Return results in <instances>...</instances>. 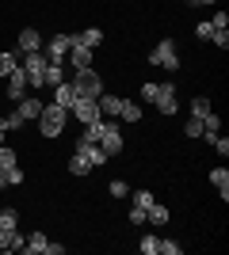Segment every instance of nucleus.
Returning a JSON list of instances; mask_svg holds the SVG:
<instances>
[{
    "mask_svg": "<svg viewBox=\"0 0 229 255\" xmlns=\"http://www.w3.org/2000/svg\"><path fill=\"white\" fill-rule=\"evenodd\" d=\"M19 57H23L19 50H8V53H0V80H4V76H11L15 69H19Z\"/></svg>",
    "mask_w": 229,
    "mask_h": 255,
    "instance_id": "nucleus-17",
    "label": "nucleus"
},
{
    "mask_svg": "<svg viewBox=\"0 0 229 255\" xmlns=\"http://www.w3.org/2000/svg\"><path fill=\"white\" fill-rule=\"evenodd\" d=\"M0 84H4V80H0Z\"/></svg>",
    "mask_w": 229,
    "mask_h": 255,
    "instance_id": "nucleus-44",
    "label": "nucleus"
},
{
    "mask_svg": "<svg viewBox=\"0 0 229 255\" xmlns=\"http://www.w3.org/2000/svg\"><path fill=\"white\" fill-rule=\"evenodd\" d=\"M0 168H4V171H8V168H15V149L0 145Z\"/></svg>",
    "mask_w": 229,
    "mask_h": 255,
    "instance_id": "nucleus-26",
    "label": "nucleus"
},
{
    "mask_svg": "<svg viewBox=\"0 0 229 255\" xmlns=\"http://www.w3.org/2000/svg\"><path fill=\"white\" fill-rule=\"evenodd\" d=\"M73 115L80 118L84 126H88V122H96V118H103V115H99V99H76V103H73Z\"/></svg>",
    "mask_w": 229,
    "mask_h": 255,
    "instance_id": "nucleus-9",
    "label": "nucleus"
},
{
    "mask_svg": "<svg viewBox=\"0 0 229 255\" xmlns=\"http://www.w3.org/2000/svg\"><path fill=\"white\" fill-rule=\"evenodd\" d=\"M111 194H115V198H126V194H130L126 179H115V183H111Z\"/></svg>",
    "mask_w": 229,
    "mask_h": 255,
    "instance_id": "nucleus-33",
    "label": "nucleus"
},
{
    "mask_svg": "<svg viewBox=\"0 0 229 255\" xmlns=\"http://www.w3.org/2000/svg\"><path fill=\"white\" fill-rule=\"evenodd\" d=\"M210 183L222 191V202H226V198H229V171L226 168H214V171H210Z\"/></svg>",
    "mask_w": 229,
    "mask_h": 255,
    "instance_id": "nucleus-22",
    "label": "nucleus"
},
{
    "mask_svg": "<svg viewBox=\"0 0 229 255\" xmlns=\"http://www.w3.org/2000/svg\"><path fill=\"white\" fill-rule=\"evenodd\" d=\"M42 34L34 31V27H27V31H19V53H34V50H42Z\"/></svg>",
    "mask_w": 229,
    "mask_h": 255,
    "instance_id": "nucleus-10",
    "label": "nucleus"
},
{
    "mask_svg": "<svg viewBox=\"0 0 229 255\" xmlns=\"http://www.w3.org/2000/svg\"><path fill=\"white\" fill-rule=\"evenodd\" d=\"M157 111H161V115H176V111H180L176 84H161V92H157Z\"/></svg>",
    "mask_w": 229,
    "mask_h": 255,
    "instance_id": "nucleus-8",
    "label": "nucleus"
},
{
    "mask_svg": "<svg viewBox=\"0 0 229 255\" xmlns=\"http://www.w3.org/2000/svg\"><path fill=\"white\" fill-rule=\"evenodd\" d=\"M0 187H8V171L0 168Z\"/></svg>",
    "mask_w": 229,
    "mask_h": 255,
    "instance_id": "nucleus-41",
    "label": "nucleus"
},
{
    "mask_svg": "<svg viewBox=\"0 0 229 255\" xmlns=\"http://www.w3.org/2000/svg\"><path fill=\"white\" fill-rule=\"evenodd\" d=\"M99 149L107 152V156L122 152V129H119V122H107V126H103V137H99Z\"/></svg>",
    "mask_w": 229,
    "mask_h": 255,
    "instance_id": "nucleus-7",
    "label": "nucleus"
},
{
    "mask_svg": "<svg viewBox=\"0 0 229 255\" xmlns=\"http://www.w3.org/2000/svg\"><path fill=\"white\" fill-rule=\"evenodd\" d=\"M76 152H84V156L92 160V168H99V164H107V152L99 149L96 141H76Z\"/></svg>",
    "mask_w": 229,
    "mask_h": 255,
    "instance_id": "nucleus-12",
    "label": "nucleus"
},
{
    "mask_svg": "<svg viewBox=\"0 0 229 255\" xmlns=\"http://www.w3.org/2000/svg\"><path fill=\"white\" fill-rule=\"evenodd\" d=\"M4 133H8V129H4V122H0V145H4Z\"/></svg>",
    "mask_w": 229,
    "mask_h": 255,
    "instance_id": "nucleus-42",
    "label": "nucleus"
},
{
    "mask_svg": "<svg viewBox=\"0 0 229 255\" xmlns=\"http://www.w3.org/2000/svg\"><path fill=\"white\" fill-rule=\"evenodd\" d=\"M191 4H218V0H191Z\"/></svg>",
    "mask_w": 229,
    "mask_h": 255,
    "instance_id": "nucleus-43",
    "label": "nucleus"
},
{
    "mask_svg": "<svg viewBox=\"0 0 229 255\" xmlns=\"http://www.w3.org/2000/svg\"><path fill=\"white\" fill-rule=\"evenodd\" d=\"M61 80H65V61H50L42 73V88H57Z\"/></svg>",
    "mask_w": 229,
    "mask_h": 255,
    "instance_id": "nucleus-13",
    "label": "nucleus"
},
{
    "mask_svg": "<svg viewBox=\"0 0 229 255\" xmlns=\"http://www.w3.org/2000/svg\"><path fill=\"white\" fill-rule=\"evenodd\" d=\"M0 122H4V129H19V126H23V115H19V111H11V115L0 118Z\"/></svg>",
    "mask_w": 229,
    "mask_h": 255,
    "instance_id": "nucleus-31",
    "label": "nucleus"
},
{
    "mask_svg": "<svg viewBox=\"0 0 229 255\" xmlns=\"http://www.w3.org/2000/svg\"><path fill=\"white\" fill-rule=\"evenodd\" d=\"M119 118H122V122H142V103H130V99H122Z\"/></svg>",
    "mask_w": 229,
    "mask_h": 255,
    "instance_id": "nucleus-20",
    "label": "nucleus"
},
{
    "mask_svg": "<svg viewBox=\"0 0 229 255\" xmlns=\"http://www.w3.org/2000/svg\"><path fill=\"white\" fill-rule=\"evenodd\" d=\"M130 225H145V210L142 206H130Z\"/></svg>",
    "mask_w": 229,
    "mask_h": 255,
    "instance_id": "nucleus-37",
    "label": "nucleus"
},
{
    "mask_svg": "<svg viewBox=\"0 0 229 255\" xmlns=\"http://www.w3.org/2000/svg\"><path fill=\"white\" fill-rule=\"evenodd\" d=\"M210 145H214V152H218V156H229V137H222V133H218Z\"/></svg>",
    "mask_w": 229,
    "mask_h": 255,
    "instance_id": "nucleus-32",
    "label": "nucleus"
},
{
    "mask_svg": "<svg viewBox=\"0 0 229 255\" xmlns=\"http://www.w3.org/2000/svg\"><path fill=\"white\" fill-rule=\"evenodd\" d=\"M157 244H161V240H157V236H142V244H138V248H142V255H157Z\"/></svg>",
    "mask_w": 229,
    "mask_h": 255,
    "instance_id": "nucleus-29",
    "label": "nucleus"
},
{
    "mask_svg": "<svg viewBox=\"0 0 229 255\" xmlns=\"http://www.w3.org/2000/svg\"><path fill=\"white\" fill-rule=\"evenodd\" d=\"M69 171H73V175H88V171H92V160H88L84 152H73V156H69Z\"/></svg>",
    "mask_w": 229,
    "mask_h": 255,
    "instance_id": "nucleus-21",
    "label": "nucleus"
},
{
    "mask_svg": "<svg viewBox=\"0 0 229 255\" xmlns=\"http://www.w3.org/2000/svg\"><path fill=\"white\" fill-rule=\"evenodd\" d=\"M19 225V213L15 210H0V229H15Z\"/></svg>",
    "mask_w": 229,
    "mask_h": 255,
    "instance_id": "nucleus-25",
    "label": "nucleus"
},
{
    "mask_svg": "<svg viewBox=\"0 0 229 255\" xmlns=\"http://www.w3.org/2000/svg\"><path fill=\"white\" fill-rule=\"evenodd\" d=\"M76 42L73 46H88V50H96L99 42H103V31H99V27H88V31H80V34H73Z\"/></svg>",
    "mask_w": 229,
    "mask_h": 255,
    "instance_id": "nucleus-15",
    "label": "nucleus"
},
{
    "mask_svg": "<svg viewBox=\"0 0 229 255\" xmlns=\"http://www.w3.org/2000/svg\"><path fill=\"white\" fill-rule=\"evenodd\" d=\"M76 99H80V96H76V88H73V84H65V80H61V84L54 88V103H57V107L73 111V103H76Z\"/></svg>",
    "mask_w": 229,
    "mask_h": 255,
    "instance_id": "nucleus-11",
    "label": "nucleus"
},
{
    "mask_svg": "<svg viewBox=\"0 0 229 255\" xmlns=\"http://www.w3.org/2000/svg\"><path fill=\"white\" fill-rule=\"evenodd\" d=\"M184 133L187 137H203V118H191V122L184 126Z\"/></svg>",
    "mask_w": 229,
    "mask_h": 255,
    "instance_id": "nucleus-30",
    "label": "nucleus"
},
{
    "mask_svg": "<svg viewBox=\"0 0 229 255\" xmlns=\"http://www.w3.org/2000/svg\"><path fill=\"white\" fill-rule=\"evenodd\" d=\"M73 42H76L73 34H50V38L42 42V53L50 57V61H65L69 50H73Z\"/></svg>",
    "mask_w": 229,
    "mask_h": 255,
    "instance_id": "nucleus-5",
    "label": "nucleus"
},
{
    "mask_svg": "<svg viewBox=\"0 0 229 255\" xmlns=\"http://www.w3.org/2000/svg\"><path fill=\"white\" fill-rule=\"evenodd\" d=\"M46 255H65V244H46Z\"/></svg>",
    "mask_w": 229,
    "mask_h": 255,
    "instance_id": "nucleus-40",
    "label": "nucleus"
},
{
    "mask_svg": "<svg viewBox=\"0 0 229 255\" xmlns=\"http://www.w3.org/2000/svg\"><path fill=\"white\" fill-rule=\"evenodd\" d=\"M157 252H161V255H180V252H184V244H176V240H161Z\"/></svg>",
    "mask_w": 229,
    "mask_h": 255,
    "instance_id": "nucleus-28",
    "label": "nucleus"
},
{
    "mask_svg": "<svg viewBox=\"0 0 229 255\" xmlns=\"http://www.w3.org/2000/svg\"><path fill=\"white\" fill-rule=\"evenodd\" d=\"M42 107H46L42 99H34V96H23L15 111H19V115H23V122H31V118H38V115H42Z\"/></svg>",
    "mask_w": 229,
    "mask_h": 255,
    "instance_id": "nucleus-14",
    "label": "nucleus"
},
{
    "mask_svg": "<svg viewBox=\"0 0 229 255\" xmlns=\"http://www.w3.org/2000/svg\"><path fill=\"white\" fill-rule=\"evenodd\" d=\"M119 107H122V99H119V96H99V115L119 118Z\"/></svg>",
    "mask_w": 229,
    "mask_h": 255,
    "instance_id": "nucleus-23",
    "label": "nucleus"
},
{
    "mask_svg": "<svg viewBox=\"0 0 229 255\" xmlns=\"http://www.w3.org/2000/svg\"><path fill=\"white\" fill-rule=\"evenodd\" d=\"M73 88H76V96H80V99H99V96H103V80H99L96 69H76Z\"/></svg>",
    "mask_w": 229,
    "mask_h": 255,
    "instance_id": "nucleus-2",
    "label": "nucleus"
},
{
    "mask_svg": "<svg viewBox=\"0 0 229 255\" xmlns=\"http://www.w3.org/2000/svg\"><path fill=\"white\" fill-rule=\"evenodd\" d=\"M27 88H31V84H27V73H23V69H15L11 76H4V96L15 99V103L27 96Z\"/></svg>",
    "mask_w": 229,
    "mask_h": 255,
    "instance_id": "nucleus-6",
    "label": "nucleus"
},
{
    "mask_svg": "<svg viewBox=\"0 0 229 255\" xmlns=\"http://www.w3.org/2000/svg\"><path fill=\"white\" fill-rule=\"evenodd\" d=\"M145 221H149V225H157V229H161V225L168 221V210H164V206L157 202V198H153V202L145 206Z\"/></svg>",
    "mask_w": 229,
    "mask_h": 255,
    "instance_id": "nucleus-18",
    "label": "nucleus"
},
{
    "mask_svg": "<svg viewBox=\"0 0 229 255\" xmlns=\"http://www.w3.org/2000/svg\"><path fill=\"white\" fill-rule=\"evenodd\" d=\"M157 92H161V84H142V103H157Z\"/></svg>",
    "mask_w": 229,
    "mask_h": 255,
    "instance_id": "nucleus-27",
    "label": "nucleus"
},
{
    "mask_svg": "<svg viewBox=\"0 0 229 255\" xmlns=\"http://www.w3.org/2000/svg\"><path fill=\"white\" fill-rule=\"evenodd\" d=\"M65 118H69L65 107H57V103L42 107V115H38V129H42V137H57V133L65 129Z\"/></svg>",
    "mask_w": 229,
    "mask_h": 255,
    "instance_id": "nucleus-1",
    "label": "nucleus"
},
{
    "mask_svg": "<svg viewBox=\"0 0 229 255\" xmlns=\"http://www.w3.org/2000/svg\"><path fill=\"white\" fill-rule=\"evenodd\" d=\"M149 202H153V194H149V191H138V194H134V206H142V210H145Z\"/></svg>",
    "mask_w": 229,
    "mask_h": 255,
    "instance_id": "nucleus-38",
    "label": "nucleus"
},
{
    "mask_svg": "<svg viewBox=\"0 0 229 255\" xmlns=\"http://www.w3.org/2000/svg\"><path fill=\"white\" fill-rule=\"evenodd\" d=\"M46 244H50V240H46L42 233H31L27 240H23V252L27 255H46Z\"/></svg>",
    "mask_w": 229,
    "mask_h": 255,
    "instance_id": "nucleus-19",
    "label": "nucleus"
},
{
    "mask_svg": "<svg viewBox=\"0 0 229 255\" xmlns=\"http://www.w3.org/2000/svg\"><path fill=\"white\" fill-rule=\"evenodd\" d=\"M214 107H210V99L207 96H199V99H191V118H207Z\"/></svg>",
    "mask_w": 229,
    "mask_h": 255,
    "instance_id": "nucleus-24",
    "label": "nucleus"
},
{
    "mask_svg": "<svg viewBox=\"0 0 229 255\" xmlns=\"http://www.w3.org/2000/svg\"><path fill=\"white\" fill-rule=\"evenodd\" d=\"M195 34H199V38H210V34H214V27H210V23H199Z\"/></svg>",
    "mask_w": 229,
    "mask_h": 255,
    "instance_id": "nucleus-39",
    "label": "nucleus"
},
{
    "mask_svg": "<svg viewBox=\"0 0 229 255\" xmlns=\"http://www.w3.org/2000/svg\"><path fill=\"white\" fill-rule=\"evenodd\" d=\"M69 65L73 69H92V50L88 46H73L69 50Z\"/></svg>",
    "mask_w": 229,
    "mask_h": 255,
    "instance_id": "nucleus-16",
    "label": "nucleus"
},
{
    "mask_svg": "<svg viewBox=\"0 0 229 255\" xmlns=\"http://www.w3.org/2000/svg\"><path fill=\"white\" fill-rule=\"evenodd\" d=\"M149 65H157V69H180V53H176V42H172V38H161V42L153 46Z\"/></svg>",
    "mask_w": 229,
    "mask_h": 255,
    "instance_id": "nucleus-4",
    "label": "nucleus"
},
{
    "mask_svg": "<svg viewBox=\"0 0 229 255\" xmlns=\"http://www.w3.org/2000/svg\"><path fill=\"white\" fill-rule=\"evenodd\" d=\"M46 65H50V57H46L42 50L23 53V57H19V69L27 73V84H31V88H42V73H46Z\"/></svg>",
    "mask_w": 229,
    "mask_h": 255,
    "instance_id": "nucleus-3",
    "label": "nucleus"
},
{
    "mask_svg": "<svg viewBox=\"0 0 229 255\" xmlns=\"http://www.w3.org/2000/svg\"><path fill=\"white\" fill-rule=\"evenodd\" d=\"M210 42H214V46H222V50H226V46H229V31H214V34H210Z\"/></svg>",
    "mask_w": 229,
    "mask_h": 255,
    "instance_id": "nucleus-36",
    "label": "nucleus"
},
{
    "mask_svg": "<svg viewBox=\"0 0 229 255\" xmlns=\"http://www.w3.org/2000/svg\"><path fill=\"white\" fill-rule=\"evenodd\" d=\"M210 27H214V31H226V27H229V15H226V11H218V15L210 19Z\"/></svg>",
    "mask_w": 229,
    "mask_h": 255,
    "instance_id": "nucleus-35",
    "label": "nucleus"
},
{
    "mask_svg": "<svg viewBox=\"0 0 229 255\" xmlns=\"http://www.w3.org/2000/svg\"><path fill=\"white\" fill-rule=\"evenodd\" d=\"M23 183V168L15 164V168H8V187H19Z\"/></svg>",
    "mask_w": 229,
    "mask_h": 255,
    "instance_id": "nucleus-34",
    "label": "nucleus"
}]
</instances>
